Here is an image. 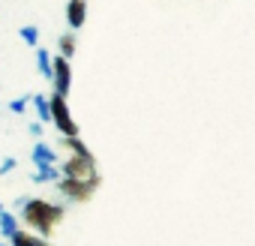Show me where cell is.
<instances>
[{"instance_id": "6da1fadb", "label": "cell", "mask_w": 255, "mask_h": 246, "mask_svg": "<svg viewBox=\"0 0 255 246\" xmlns=\"http://www.w3.org/2000/svg\"><path fill=\"white\" fill-rule=\"evenodd\" d=\"M18 213H21V219L33 228V234H39V237L48 240V234L54 231V225H57L60 216H63V207H57V204H51V201H45V198H27V195H21Z\"/></svg>"}, {"instance_id": "7a4b0ae2", "label": "cell", "mask_w": 255, "mask_h": 246, "mask_svg": "<svg viewBox=\"0 0 255 246\" xmlns=\"http://www.w3.org/2000/svg\"><path fill=\"white\" fill-rule=\"evenodd\" d=\"M48 105H51V123L60 129V138H75V135H78V123L72 120L66 99L57 96V93H51V96H48Z\"/></svg>"}, {"instance_id": "3957f363", "label": "cell", "mask_w": 255, "mask_h": 246, "mask_svg": "<svg viewBox=\"0 0 255 246\" xmlns=\"http://www.w3.org/2000/svg\"><path fill=\"white\" fill-rule=\"evenodd\" d=\"M60 177L69 180H81V183H99V171H96V159H81V156H69L63 159V171Z\"/></svg>"}, {"instance_id": "277c9868", "label": "cell", "mask_w": 255, "mask_h": 246, "mask_svg": "<svg viewBox=\"0 0 255 246\" xmlns=\"http://www.w3.org/2000/svg\"><path fill=\"white\" fill-rule=\"evenodd\" d=\"M51 84H54V93L57 96H69V87H72V66H69V60H63V57H54V63H51Z\"/></svg>"}, {"instance_id": "5b68a950", "label": "cell", "mask_w": 255, "mask_h": 246, "mask_svg": "<svg viewBox=\"0 0 255 246\" xmlns=\"http://www.w3.org/2000/svg\"><path fill=\"white\" fill-rule=\"evenodd\" d=\"M96 186H99V183H81V180H69V177L57 180L60 195H66L69 201H90V195L96 192Z\"/></svg>"}, {"instance_id": "8992f818", "label": "cell", "mask_w": 255, "mask_h": 246, "mask_svg": "<svg viewBox=\"0 0 255 246\" xmlns=\"http://www.w3.org/2000/svg\"><path fill=\"white\" fill-rule=\"evenodd\" d=\"M66 21H69V30H81L84 21H87V0H69L66 3Z\"/></svg>"}, {"instance_id": "52a82bcc", "label": "cell", "mask_w": 255, "mask_h": 246, "mask_svg": "<svg viewBox=\"0 0 255 246\" xmlns=\"http://www.w3.org/2000/svg\"><path fill=\"white\" fill-rule=\"evenodd\" d=\"M30 159H33V165H57V153H54V147L45 144V141H33Z\"/></svg>"}, {"instance_id": "ba28073f", "label": "cell", "mask_w": 255, "mask_h": 246, "mask_svg": "<svg viewBox=\"0 0 255 246\" xmlns=\"http://www.w3.org/2000/svg\"><path fill=\"white\" fill-rule=\"evenodd\" d=\"M9 246H48V240H45V237H39V234H33V231L18 228V231L9 237Z\"/></svg>"}, {"instance_id": "9c48e42d", "label": "cell", "mask_w": 255, "mask_h": 246, "mask_svg": "<svg viewBox=\"0 0 255 246\" xmlns=\"http://www.w3.org/2000/svg\"><path fill=\"white\" fill-rule=\"evenodd\" d=\"M30 105H33V111H36V117H39L42 126H45V123H51V105H48V96L36 93V96H30Z\"/></svg>"}, {"instance_id": "30bf717a", "label": "cell", "mask_w": 255, "mask_h": 246, "mask_svg": "<svg viewBox=\"0 0 255 246\" xmlns=\"http://www.w3.org/2000/svg\"><path fill=\"white\" fill-rule=\"evenodd\" d=\"M57 177H60L57 165H36V171L30 174L33 183H57Z\"/></svg>"}, {"instance_id": "8fae6325", "label": "cell", "mask_w": 255, "mask_h": 246, "mask_svg": "<svg viewBox=\"0 0 255 246\" xmlns=\"http://www.w3.org/2000/svg\"><path fill=\"white\" fill-rule=\"evenodd\" d=\"M18 228H21V225H18V216H15L12 210H0V234L9 240Z\"/></svg>"}, {"instance_id": "7c38bea8", "label": "cell", "mask_w": 255, "mask_h": 246, "mask_svg": "<svg viewBox=\"0 0 255 246\" xmlns=\"http://www.w3.org/2000/svg\"><path fill=\"white\" fill-rule=\"evenodd\" d=\"M51 63H54L51 51H48V48H42V45H36V69H39V75H42V78H48V81H51Z\"/></svg>"}, {"instance_id": "4fadbf2b", "label": "cell", "mask_w": 255, "mask_h": 246, "mask_svg": "<svg viewBox=\"0 0 255 246\" xmlns=\"http://www.w3.org/2000/svg\"><path fill=\"white\" fill-rule=\"evenodd\" d=\"M60 144L72 153V156H81V159H90L93 153H90V147L81 141V135H75V138H60Z\"/></svg>"}, {"instance_id": "5bb4252c", "label": "cell", "mask_w": 255, "mask_h": 246, "mask_svg": "<svg viewBox=\"0 0 255 246\" xmlns=\"http://www.w3.org/2000/svg\"><path fill=\"white\" fill-rule=\"evenodd\" d=\"M75 45H78V39H75V33H63V36L57 39V48H60V54H57V57H63V60H69V57L75 54Z\"/></svg>"}, {"instance_id": "9a60e30c", "label": "cell", "mask_w": 255, "mask_h": 246, "mask_svg": "<svg viewBox=\"0 0 255 246\" xmlns=\"http://www.w3.org/2000/svg\"><path fill=\"white\" fill-rule=\"evenodd\" d=\"M18 36H21V42L30 45V48L39 45V27H36V24H24V27L18 30Z\"/></svg>"}, {"instance_id": "2e32d148", "label": "cell", "mask_w": 255, "mask_h": 246, "mask_svg": "<svg viewBox=\"0 0 255 246\" xmlns=\"http://www.w3.org/2000/svg\"><path fill=\"white\" fill-rule=\"evenodd\" d=\"M6 108H9V111H12L15 117H21V114H24V111L30 108V96H18V99H12V102H9Z\"/></svg>"}, {"instance_id": "e0dca14e", "label": "cell", "mask_w": 255, "mask_h": 246, "mask_svg": "<svg viewBox=\"0 0 255 246\" xmlns=\"http://www.w3.org/2000/svg\"><path fill=\"white\" fill-rule=\"evenodd\" d=\"M15 168H18V159H15V156H6L3 162H0V177H6V174H12Z\"/></svg>"}, {"instance_id": "ac0fdd59", "label": "cell", "mask_w": 255, "mask_h": 246, "mask_svg": "<svg viewBox=\"0 0 255 246\" xmlns=\"http://www.w3.org/2000/svg\"><path fill=\"white\" fill-rule=\"evenodd\" d=\"M27 132H30V135L36 138V141H42V132H45V129H42V123L36 120V123H30V126H27Z\"/></svg>"}, {"instance_id": "d6986e66", "label": "cell", "mask_w": 255, "mask_h": 246, "mask_svg": "<svg viewBox=\"0 0 255 246\" xmlns=\"http://www.w3.org/2000/svg\"><path fill=\"white\" fill-rule=\"evenodd\" d=\"M0 210H6V207H3V204H0Z\"/></svg>"}, {"instance_id": "ffe728a7", "label": "cell", "mask_w": 255, "mask_h": 246, "mask_svg": "<svg viewBox=\"0 0 255 246\" xmlns=\"http://www.w3.org/2000/svg\"><path fill=\"white\" fill-rule=\"evenodd\" d=\"M0 246H9V243H0Z\"/></svg>"}]
</instances>
